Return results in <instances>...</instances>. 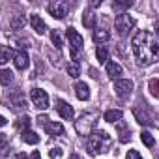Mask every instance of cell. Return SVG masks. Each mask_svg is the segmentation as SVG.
<instances>
[{
    "mask_svg": "<svg viewBox=\"0 0 159 159\" xmlns=\"http://www.w3.org/2000/svg\"><path fill=\"white\" fill-rule=\"evenodd\" d=\"M131 49L139 66H150L159 56V45L150 30H139L131 39Z\"/></svg>",
    "mask_w": 159,
    "mask_h": 159,
    "instance_id": "1",
    "label": "cell"
},
{
    "mask_svg": "<svg viewBox=\"0 0 159 159\" xmlns=\"http://www.w3.org/2000/svg\"><path fill=\"white\" fill-rule=\"evenodd\" d=\"M109 146H111V137H109V133L107 131H92L90 135H88V140H86V150H88V153L90 155H99V153H103V152H107L109 150Z\"/></svg>",
    "mask_w": 159,
    "mask_h": 159,
    "instance_id": "2",
    "label": "cell"
},
{
    "mask_svg": "<svg viewBox=\"0 0 159 159\" xmlns=\"http://www.w3.org/2000/svg\"><path fill=\"white\" fill-rule=\"evenodd\" d=\"M98 124V112H86L79 120H75V129L79 135H90Z\"/></svg>",
    "mask_w": 159,
    "mask_h": 159,
    "instance_id": "3",
    "label": "cell"
},
{
    "mask_svg": "<svg viewBox=\"0 0 159 159\" xmlns=\"http://www.w3.org/2000/svg\"><path fill=\"white\" fill-rule=\"evenodd\" d=\"M66 36H67V39H69V45H71V56H73V60H79V54H81V49H83V45H84V39H83V36L79 34L75 28H66Z\"/></svg>",
    "mask_w": 159,
    "mask_h": 159,
    "instance_id": "4",
    "label": "cell"
},
{
    "mask_svg": "<svg viewBox=\"0 0 159 159\" xmlns=\"http://www.w3.org/2000/svg\"><path fill=\"white\" fill-rule=\"evenodd\" d=\"M114 26H116V32L120 36H127V32L135 26V19L131 15H127V13H120L114 19Z\"/></svg>",
    "mask_w": 159,
    "mask_h": 159,
    "instance_id": "5",
    "label": "cell"
},
{
    "mask_svg": "<svg viewBox=\"0 0 159 159\" xmlns=\"http://www.w3.org/2000/svg\"><path fill=\"white\" fill-rule=\"evenodd\" d=\"M47 10L54 19H64L67 15V11H69V4L64 2V0H54V2H51L47 6Z\"/></svg>",
    "mask_w": 159,
    "mask_h": 159,
    "instance_id": "6",
    "label": "cell"
},
{
    "mask_svg": "<svg viewBox=\"0 0 159 159\" xmlns=\"http://www.w3.org/2000/svg\"><path fill=\"white\" fill-rule=\"evenodd\" d=\"M114 92H116L120 98L131 96V92H133V81H129V79H116V83H114Z\"/></svg>",
    "mask_w": 159,
    "mask_h": 159,
    "instance_id": "7",
    "label": "cell"
},
{
    "mask_svg": "<svg viewBox=\"0 0 159 159\" xmlns=\"http://www.w3.org/2000/svg\"><path fill=\"white\" fill-rule=\"evenodd\" d=\"M30 98H32V103H34L38 109H47V107H49V96H47L45 90L34 88V90L30 92Z\"/></svg>",
    "mask_w": 159,
    "mask_h": 159,
    "instance_id": "8",
    "label": "cell"
},
{
    "mask_svg": "<svg viewBox=\"0 0 159 159\" xmlns=\"http://www.w3.org/2000/svg\"><path fill=\"white\" fill-rule=\"evenodd\" d=\"M56 111H58V114H60L64 120H71V118L75 116L73 107H71L69 103H66L64 99H58V101H56Z\"/></svg>",
    "mask_w": 159,
    "mask_h": 159,
    "instance_id": "9",
    "label": "cell"
},
{
    "mask_svg": "<svg viewBox=\"0 0 159 159\" xmlns=\"http://www.w3.org/2000/svg\"><path fill=\"white\" fill-rule=\"evenodd\" d=\"M133 114H135V118H137V122H139V124H142V125H155L153 116H152V114H148V112H142V109H140V107H135V109H133Z\"/></svg>",
    "mask_w": 159,
    "mask_h": 159,
    "instance_id": "10",
    "label": "cell"
},
{
    "mask_svg": "<svg viewBox=\"0 0 159 159\" xmlns=\"http://www.w3.org/2000/svg\"><path fill=\"white\" fill-rule=\"evenodd\" d=\"M13 64H15V67H17V69L25 71V69L30 66V56H28L25 51H21V52H17V54L13 56Z\"/></svg>",
    "mask_w": 159,
    "mask_h": 159,
    "instance_id": "11",
    "label": "cell"
},
{
    "mask_svg": "<svg viewBox=\"0 0 159 159\" xmlns=\"http://www.w3.org/2000/svg\"><path fill=\"white\" fill-rule=\"evenodd\" d=\"M10 103H11V107H13L15 111H25V109H26V99H25V96H23L21 92L11 94V96H10Z\"/></svg>",
    "mask_w": 159,
    "mask_h": 159,
    "instance_id": "12",
    "label": "cell"
},
{
    "mask_svg": "<svg viewBox=\"0 0 159 159\" xmlns=\"http://www.w3.org/2000/svg\"><path fill=\"white\" fill-rule=\"evenodd\" d=\"M75 96H77V99H81V101L90 99V88H88V84L86 83H77L75 84Z\"/></svg>",
    "mask_w": 159,
    "mask_h": 159,
    "instance_id": "13",
    "label": "cell"
},
{
    "mask_svg": "<svg viewBox=\"0 0 159 159\" xmlns=\"http://www.w3.org/2000/svg\"><path fill=\"white\" fill-rule=\"evenodd\" d=\"M30 25H32V28H34L39 36H43V34L47 32V25H45V21H43L39 15H32V17H30Z\"/></svg>",
    "mask_w": 159,
    "mask_h": 159,
    "instance_id": "14",
    "label": "cell"
},
{
    "mask_svg": "<svg viewBox=\"0 0 159 159\" xmlns=\"http://www.w3.org/2000/svg\"><path fill=\"white\" fill-rule=\"evenodd\" d=\"M45 131H47L49 135H52V137H58V135L64 133V125L58 124V122H47V124H45Z\"/></svg>",
    "mask_w": 159,
    "mask_h": 159,
    "instance_id": "15",
    "label": "cell"
},
{
    "mask_svg": "<svg viewBox=\"0 0 159 159\" xmlns=\"http://www.w3.org/2000/svg\"><path fill=\"white\" fill-rule=\"evenodd\" d=\"M107 75L112 79H120V75H122V67H120V64H116V62H107Z\"/></svg>",
    "mask_w": 159,
    "mask_h": 159,
    "instance_id": "16",
    "label": "cell"
},
{
    "mask_svg": "<svg viewBox=\"0 0 159 159\" xmlns=\"http://www.w3.org/2000/svg\"><path fill=\"white\" fill-rule=\"evenodd\" d=\"M118 135H120V142H129L131 140V131L124 122H118Z\"/></svg>",
    "mask_w": 159,
    "mask_h": 159,
    "instance_id": "17",
    "label": "cell"
},
{
    "mask_svg": "<svg viewBox=\"0 0 159 159\" xmlns=\"http://www.w3.org/2000/svg\"><path fill=\"white\" fill-rule=\"evenodd\" d=\"M21 137H23V140H25L26 144H38V140H39V135L34 133V131H30V129L21 131Z\"/></svg>",
    "mask_w": 159,
    "mask_h": 159,
    "instance_id": "18",
    "label": "cell"
},
{
    "mask_svg": "<svg viewBox=\"0 0 159 159\" xmlns=\"http://www.w3.org/2000/svg\"><path fill=\"white\" fill-rule=\"evenodd\" d=\"M105 120L111 122V124L120 122V120H122V111H118V109H111V111H107V112H105Z\"/></svg>",
    "mask_w": 159,
    "mask_h": 159,
    "instance_id": "19",
    "label": "cell"
},
{
    "mask_svg": "<svg viewBox=\"0 0 159 159\" xmlns=\"http://www.w3.org/2000/svg\"><path fill=\"white\" fill-rule=\"evenodd\" d=\"M109 38H111L109 30H103V28H98V30H94V41H96V43H105Z\"/></svg>",
    "mask_w": 159,
    "mask_h": 159,
    "instance_id": "20",
    "label": "cell"
},
{
    "mask_svg": "<svg viewBox=\"0 0 159 159\" xmlns=\"http://www.w3.org/2000/svg\"><path fill=\"white\" fill-rule=\"evenodd\" d=\"M83 25H84L86 28H96V15H94V11H84V15H83Z\"/></svg>",
    "mask_w": 159,
    "mask_h": 159,
    "instance_id": "21",
    "label": "cell"
},
{
    "mask_svg": "<svg viewBox=\"0 0 159 159\" xmlns=\"http://www.w3.org/2000/svg\"><path fill=\"white\" fill-rule=\"evenodd\" d=\"M15 56V52H13V49H0V66H4L6 62H10L11 58Z\"/></svg>",
    "mask_w": 159,
    "mask_h": 159,
    "instance_id": "22",
    "label": "cell"
},
{
    "mask_svg": "<svg viewBox=\"0 0 159 159\" xmlns=\"http://www.w3.org/2000/svg\"><path fill=\"white\" fill-rule=\"evenodd\" d=\"M0 83H2L4 86L11 84L13 83V73L10 69H0Z\"/></svg>",
    "mask_w": 159,
    "mask_h": 159,
    "instance_id": "23",
    "label": "cell"
},
{
    "mask_svg": "<svg viewBox=\"0 0 159 159\" xmlns=\"http://www.w3.org/2000/svg\"><path fill=\"white\" fill-rule=\"evenodd\" d=\"M25 25H26V19H25V15H15L11 21H10V26L13 28V30H19V28H25Z\"/></svg>",
    "mask_w": 159,
    "mask_h": 159,
    "instance_id": "24",
    "label": "cell"
},
{
    "mask_svg": "<svg viewBox=\"0 0 159 159\" xmlns=\"http://www.w3.org/2000/svg\"><path fill=\"white\" fill-rule=\"evenodd\" d=\"M51 41L54 43L56 49H62V47H64V41H62V34H60V30L54 28V30L51 32Z\"/></svg>",
    "mask_w": 159,
    "mask_h": 159,
    "instance_id": "25",
    "label": "cell"
},
{
    "mask_svg": "<svg viewBox=\"0 0 159 159\" xmlns=\"http://www.w3.org/2000/svg\"><path fill=\"white\" fill-rule=\"evenodd\" d=\"M15 127H17V129H21V131L28 129V127H30V118H28L26 114H25V116H21V118L15 122Z\"/></svg>",
    "mask_w": 159,
    "mask_h": 159,
    "instance_id": "26",
    "label": "cell"
},
{
    "mask_svg": "<svg viewBox=\"0 0 159 159\" xmlns=\"http://www.w3.org/2000/svg\"><path fill=\"white\" fill-rule=\"evenodd\" d=\"M140 140H142L148 148H153V146H155V139H153L148 131H142V133H140Z\"/></svg>",
    "mask_w": 159,
    "mask_h": 159,
    "instance_id": "27",
    "label": "cell"
},
{
    "mask_svg": "<svg viewBox=\"0 0 159 159\" xmlns=\"http://www.w3.org/2000/svg\"><path fill=\"white\" fill-rule=\"evenodd\" d=\"M67 73H69V77H73V79H77L79 75H81V67H79V64H77V62H73V64H69V66H67Z\"/></svg>",
    "mask_w": 159,
    "mask_h": 159,
    "instance_id": "28",
    "label": "cell"
},
{
    "mask_svg": "<svg viewBox=\"0 0 159 159\" xmlns=\"http://www.w3.org/2000/svg\"><path fill=\"white\" fill-rule=\"evenodd\" d=\"M96 56H98L99 64H105V62H107V58H109V51H107L105 47H99V49L96 51Z\"/></svg>",
    "mask_w": 159,
    "mask_h": 159,
    "instance_id": "29",
    "label": "cell"
},
{
    "mask_svg": "<svg viewBox=\"0 0 159 159\" xmlns=\"http://www.w3.org/2000/svg\"><path fill=\"white\" fill-rule=\"evenodd\" d=\"M150 94L153 98H159V79H152L150 81Z\"/></svg>",
    "mask_w": 159,
    "mask_h": 159,
    "instance_id": "30",
    "label": "cell"
},
{
    "mask_svg": "<svg viewBox=\"0 0 159 159\" xmlns=\"http://www.w3.org/2000/svg\"><path fill=\"white\" fill-rule=\"evenodd\" d=\"M131 6H133L131 0H129V2H114V4H112L114 10H125V8H131Z\"/></svg>",
    "mask_w": 159,
    "mask_h": 159,
    "instance_id": "31",
    "label": "cell"
},
{
    "mask_svg": "<svg viewBox=\"0 0 159 159\" xmlns=\"http://www.w3.org/2000/svg\"><path fill=\"white\" fill-rule=\"evenodd\" d=\"M49 155H51V159H58L62 155V150L60 148H51L49 150Z\"/></svg>",
    "mask_w": 159,
    "mask_h": 159,
    "instance_id": "32",
    "label": "cell"
},
{
    "mask_svg": "<svg viewBox=\"0 0 159 159\" xmlns=\"http://www.w3.org/2000/svg\"><path fill=\"white\" fill-rule=\"evenodd\" d=\"M125 159H142V157H140V153L137 150H129L127 155H125Z\"/></svg>",
    "mask_w": 159,
    "mask_h": 159,
    "instance_id": "33",
    "label": "cell"
},
{
    "mask_svg": "<svg viewBox=\"0 0 159 159\" xmlns=\"http://www.w3.org/2000/svg\"><path fill=\"white\" fill-rule=\"evenodd\" d=\"M8 144V135L6 133H0V150H4Z\"/></svg>",
    "mask_w": 159,
    "mask_h": 159,
    "instance_id": "34",
    "label": "cell"
},
{
    "mask_svg": "<svg viewBox=\"0 0 159 159\" xmlns=\"http://www.w3.org/2000/svg\"><path fill=\"white\" fill-rule=\"evenodd\" d=\"M47 120H49L47 116H39V118H38V124H43V125H45V124H47Z\"/></svg>",
    "mask_w": 159,
    "mask_h": 159,
    "instance_id": "35",
    "label": "cell"
},
{
    "mask_svg": "<svg viewBox=\"0 0 159 159\" xmlns=\"http://www.w3.org/2000/svg\"><path fill=\"white\" fill-rule=\"evenodd\" d=\"M6 124H8V120H6V118H4L2 114H0V127H4Z\"/></svg>",
    "mask_w": 159,
    "mask_h": 159,
    "instance_id": "36",
    "label": "cell"
},
{
    "mask_svg": "<svg viewBox=\"0 0 159 159\" xmlns=\"http://www.w3.org/2000/svg\"><path fill=\"white\" fill-rule=\"evenodd\" d=\"M30 159H41V155H39V152H34V153L30 155Z\"/></svg>",
    "mask_w": 159,
    "mask_h": 159,
    "instance_id": "37",
    "label": "cell"
},
{
    "mask_svg": "<svg viewBox=\"0 0 159 159\" xmlns=\"http://www.w3.org/2000/svg\"><path fill=\"white\" fill-rule=\"evenodd\" d=\"M15 159H28V157H26V153H17Z\"/></svg>",
    "mask_w": 159,
    "mask_h": 159,
    "instance_id": "38",
    "label": "cell"
},
{
    "mask_svg": "<svg viewBox=\"0 0 159 159\" xmlns=\"http://www.w3.org/2000/svg\"><path fill=\"white\" fill-rule=\"evenodd\" d=\"M92 6L96 8V6H101V0H94V2H92Z\"/></svg>",
    "mask_w": 159,
    "mask_h": 159,
    "instance_id": "39",
    "label": "cell"
},
{
    "mask_svg": "<svg viewBox=\"0 0 159 159\" xmlns=\"http://www.w3.org/2000/svg\"><path fill=\"white\" fill-rule=\"evenodd\" d=\"M69 159H81V155H77V153H73V155H71Z\"/></svg>",
    "mask_w": 159,
    "mask_h": 159,
    "instance_id": "40",
    "label": "cell"
}]
</instances>
